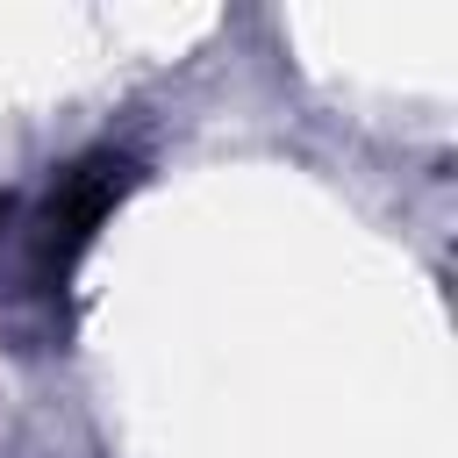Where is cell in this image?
<instances>
[{
	"label": "cell",
	"instance_id": "cell-1",
	"mask_svg": "<svg viewBox=\"0 0 458 458\" xmlns=\"http://www.w3.org/2000/svg\"><path fill=\"white\" fill-rule=\"evenodd\" d=\"M136 186V165L129 157H86L57 179L50 208H43V265L50 272H72V258L93 243V229L107 222V208Z\"/></svg>",
	"mask_w": 458,
	"mask_h": 458
}]
</instances>
